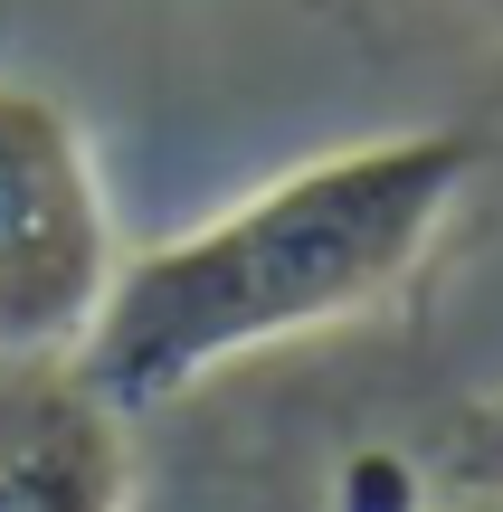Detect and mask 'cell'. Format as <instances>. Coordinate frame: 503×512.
Listing matches in <instances>:
<instances>
[{
	"instance_id": "obj_1",
	"label": "cell",
	"mask_w": 503,
	"mask_h": 512,
	"mask_svg": "<svg viewBox=\"0 0 503 512\" xmlns=\"http://www.w3.org/2000/svg\"><path fill=\"white\" fill-rule=\"evenodd\" d=\"M485 171L494 143L466 124L371 133L276 171L247 200L209 209L200 228L124 256L95 332L76 342V380L105 408L143 418L285 342L399 304L466 219Z\"/></svg>"
},
{
	"instance_id": "obj_2",
	"label": "cell",
	"mask_w": 503,
	"mask_h": 512,
	"mask_svg": "<svg viewBox=\"0 0 503 512\" xmlns=\"http://www.w3.org/2000/svg\"><path fill=\"white\" fill-rule=\"evenodd\" d=\"M124 247L86 124L29 76H0V361H76Z\"/></svg>"
},
{
	"instance_id": "obj_3",
	"label": "cell",
	"mask_w": 503,
	"mask_h": 512,
	"mask_svg": "<svg viewBox=\"0 0 503 512\" xmlns=\"http://www.w3.org/2000/svg\"><path fill=\"white\" fill-rule=\"evenodd\" d=\"M76 361H0V512H133V437Z\"/></svg>"
},
{
	"instance_id": "obj_4",
	"label": "cell",
	"mask_w": 503,
	"mask_h": 512,
	"mask_svg": "<svg viewBox=\"0 0 503 512\" xmlns=\"http://www.w3.org/2000/svg\"><path fill=\"white\" fill-rule=\"evenodd\" d=\"M333 512H437L428 475H418L409 446H352V456L333 465Z\"/></svg>"
},
{
	"instance_id": "obj_5",
	"label": "cell",
	"mask_w": 503,
	"mask_h": 512,
	"mask_svg": "<svg viewBox=\"0 0 503 512\" xmlns=\"http://www.w3.org/2000/svg\"><path fill=\"white\" fill-rule=\"evenodd\" d=\"M475 475H503V399L475 418Z\"/></svg>"
},
{
	"instance_id": "obj_6",
	"label": "cell",
	"mask_w": 503,
	"mask_h": 512,
	"mask_svg": "<svg viewBox=\"0 0 503 512\" xmlns=\"http://www.w3.org/2000/svg\"><path fill=\"white\" fill-rule=\"evenodd\" d=\"M437 512H503V475H475V484H466V494H447V503H437Z\"/></svg>"
},
{
	"instance_id": "obj_7",
	"label": "cell",
	"mask_w": 503,
	"mask_h": 512,
	"mask_svg": "<svg viewBox=\"0 0 503 512\" xmlns=\"http://www.w3.org/2000/svg\"><path fill=\"white\" fill-rule=\"evenodd\" d=\"M466 10H475V19H503V0H466Z\"/></svg>"
}]
</instances>
